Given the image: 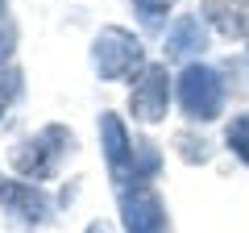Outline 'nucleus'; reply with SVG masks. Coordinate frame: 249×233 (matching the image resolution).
Returning <instances> with one entry per match:
<instances>
[{
  "label": "nucleus",
  "mask_w": 249,
  "mask_h": 233,
  "mask_svg": "<svg viewBox=\"0 0 249 233\" xmlns=\"http://www.w3.org/2000/svg\"><path fill=\"white\" fill-rule=\"evenodd\" d=\"M75 146V137L67 134L62 125H46L42 134H34L29 142L13 146V167H17L21 179H46V175H54V167H58V158Z\"/></svg>",
  "instance_id": "2"
},
{
  "label": "nucleus",
  "mask_w": 249,
  "mask_h": 233,
  "mask_svg": "<svg viewBox=\"0 0 249 233\" xmlns=\"http://www.w3.org/2000/svg\"><path fill=\"white\" fill-rule=\"evenodd\" d=\"M133 4L142 9V17H145V21H158L162 13H166L170 4H175V0H133Z\"/></svg>",
  "instance_id": "11"
},
{
  "label": "nucleus",
  "mask_w": 249,
  "mask_h": 233,
  "mask_svg": "<svg viewBox=\"0 0 249 233\" xmlns=\"http://www.w3.org/2000/svg\"><path fill=\"white\" fill-rule=\"evenodd\" d=\"M121 221L124 233H166V204L150 183L121 188Z\"/></svg>",
  "instance_id": "5"
},
{
  "label": "nucleus",
  "mask_w": 249,
  "mask_h": 233,
  "mask_svg": "<svg viewBox=\"0 0 249 233\" xmlns=\"http://www.w3.org/2000/svg\"><path fill=\"white\" fill-rule=\"evenodd\" d=\"M83 233H108V229H104V225H88V229H83Z\"/></svg>",
  "instance_id": "12"
},
{
  "label": "nucleus",
  "mask_w": 249,
  "mask_h": 233,
  "mask_svg": "<svg viewBox=\"0 0 249 233\" xmlns=\"http://www.w3.org/2000/svg\"><path fill=\"white\" fill-rule=\"evenodd\" d=\"M204 46H208V29H204V17H199V13L178 17L175 25H170V34H166V54L170 58H191V54H199Z\"/></svg>",
  "instance_id": "9"
},
{
  "label": "nucleus",
  "mask_w": 249,
  "mask_h": 233,
  "mask_svg": "<svg viewBox=\"0 0 249 233\" xmlns=\"http://www.w3.org/2000/svg\"><path fill=\"white\" fill-rule=\"evenodd\" d=\"M204 21L220 38H249V0H204Z\"/></svg>",
  "instance_id": "8"
},
{
  "label": "nucleus",
  "mask_w": 249,
  "mask_h": 233,
  "mask_svg": "<svg viewBox=\"0 0 249 233\" xmlns=\"http://www.w3.org/2000/svg\"><path fill=\"white\" fill-rule=\"evenodd\" d=\"M178 104H183V113L191 116V121H216L224 108V83L220 75L212 71V67L204 63H191L183 67V75H178Z\"/></svg>",
  "instance_id": "3"
},
{
  "label": "nucleus",
  "mask_w": 249,
  "mask_h": 233,
  "mask_svg": "<svg viewBox=\"0 0 249 233\" xmlns=\"http://www.w3.org/2000/svg\"><path fill=\"white\" fill-rule=\"evenodd\" d=\"M224 142H229V150L249 167V113H237V116L229 121V129H224Z\"/></svg>",
  "instance_id": "10"
},
{
  "label": "nucleus",
  "mask_w": 249,
  "mask_h": 233,
  "mask_svg": "<svg viewBox=\"0 0 249 233\" xmlns=\"http://www.w3.org/2000/svg\"><path fill=\"white\" fill-rule=\"evenodd\" d=\"M166 108H170V75L162 63H145V71L133 75L129 113L142 125H158V121H166Z\"/></svg>",
  "instance_id": "4"
},
{
  "label": "nucleus",
  "mask_w": 249,
  "mask_h": 233,
  "mask_svg": "<svg viewBox=\"0 0 249 233\" xmlns=\"http://www.w3.org/2000/svg\"><path fill=\"white\" fill-rule=\"evenodd\" d=\"M100 150H104V162L112 171L116 183H133V142L124 134V121L116 113H100Z\"/></svg>",
  "instance_id": "7"
},
{
  "label": "nucleus",
  "mask_w": 249,
  "mask_h": 233,
  "mask_svg": "<svg viewBox=\"0 0 249 233\" xmlns=\"http://www.w3.org/2000/svg\"><path fill=\"white\" fill-rule=\"evenodd\" d=\"M91 67H96L100 79H129V75L145 71V50L129 29L108 25L91 42Z\"/></svg>",
  "instance_id": "1"
},
{
  "label": "nucleus",
  "mask_w": 249,
  "mask_h": 233,
  "mask_svg": "<svg viewBox=\"0 0 249 233\" xmlns=\"http://www.w3.org/2000/svg\"><path fill=\"white\" fill-rule=\"evenodd\" d=\"M0 208L13 216V225L34 229L50 216V196L37 183H21V179H0Z\"/></svg>",
  "instance_id": "6"
}]
</instances>
